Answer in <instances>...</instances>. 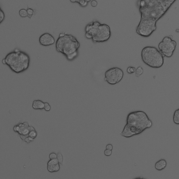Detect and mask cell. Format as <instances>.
Masks as SVG:
<instances>
[{"mask_svg":"<svg viewBox=\"0 0 179 179\" xmlns=\"http://www.w3.org/2000/svg\"><path fill=\"white\" fill-rule=\"evenodd\" d=\"M176 0H140L141 19L136 28L137 34L150 36L157 29V23Z\"/></svg>","mask_w":179,"mask_h":179,"instance_id":"1","label":"cell"},{"mask_svg":"<svg viewBox=\"0 0 179 179\" xmlns=\"http://www.w3.org/2000/svg\"><path fill=\"white\" fill-rule=\"evenodd\" d=\"M152 122L147 115L142 111L133 112L127 117V124L121 134L129 138L139 134L152 126Z\"/></svg>","mask_w":179,"mask_h":179,"instance_id":"2","label":"cell"},{"mask_svg":"<svg viewBox=\"0 0 179 179\" xmlns=\"http://www.w3.org/2000/svg\"><path fill=\"white\" fill-rule=\"evenodd\" d=\"M55 45L57 52L62 54L70 61L77 57L80 43L73 35L62 32L59 35Z\"/></svg>","mask_w":179,"mask_h":179,"instance_id":"3","label":"cell"},{"mask_svg":"<svg viewBox=\"0 0 179 179\" xmlns=\"http://www.w3.org/2000/svg\"><path fill=\"white\" fill-rule=\"evenodd\" d=\"M6 65L14 72L19 74L24 72L29 68L30 57L23 51L18 49L7 54L4 58Z\"/></svg>","mask_w":179,"mask_h":179,"instance_id":"4","label":"cell"},{"mask_svg":"<svg viewBox=\"0 0 179 179\" xmlns=\"http://www.w3.org/2000/svg\"><path fill=\"white\" fill-rule=\"evenodd\" d=\"M85 30L86 37L97 42H106L111 37V29L109 26L101 24L98 22L90 23L86 26Z\"/></svg>","mask_w":179,"mask_h":179,"instance_id":"5","label":"cell"},{"mask_svg":"<svg viewBox=\"0 0 179 179\" xmlns=\"http://www.w3.org/2000/svg\"><path fill=\"white\" fill-rule=\"evenodd\" d=\"M141 55L143 62L150 67L158 68L163 65L164 57L160 51L155 47H144L142 50Z\"/></svg>","mask_w":179,"mask_h":179,"instance_id":"6","label":"cell"},{"mask_svg":"<svg viewBox=\"0 0 179 179\" xmlns=\"http://www.w3.org/2000/svg\"><path fill=\"white\" fill-rule=\"evenodd\" d=\"M177 43L170 36L165 37L158 44V47L163 57L170 58L173 55Z\"/></svg>","mask_w":179,"mask_h":179,"instance_id":"7","label":"cell"},{"mask_svg":"<svg viewBox=\"0 0 179 179\" xmlns=\"http://www.w3.org/2000/svg\"><path fill=\"white\" fill-rule=\"evenodd\" d=\"M105 81L111 85H115L121 82L124 76L123 71L117 67H114L107 70L105 74Z\"/></svg>","mask_w":179,"mask_h":179,"instance_id":"8","label":"cell"},{"mask_svg":"<svg viewBox=\"0 0 179 179\" xmlns=\"http://www.w3.org/2000/svg\"><path fill=\"white\" fill-rule=\"evenodd\" d=\"M15 131L19 133L20 137L23 140H24L26 137H29V133L30 131V126L27 122L20 124L14 128Z\"/></svg>","mask_w":179,"mask_h":179,"instance_id":"9","label":"cell"},{"mask_svg":"<svg viewBox=\"0 0 179 179\" xmlns=\"http://www.w3.org/2000/svg\"><path fill=\"white\" fill-rule=\"evenodd\" d=\"M39 42L40 45L44 46H48L54 44L55 39L50 33H46L40 37Z\"/></svg>","mask_w":179,"mask_h":179,"instance_id":"10","label":"cell"},{"mask_svg":"<svg viewBox=\"0 0 179 179\" xmlns=\"http://www.w3.org/2000/svg\"><path fill=\"white\" fill-rule=\"evenodd\" d=\"M60 169V165L57 159L50 160L47 164V169L49 172H57Z\"/></svg>","mask_w":179,"mask_h":179,"instance_id":"11","label":"cell"},{"mask_svg":"<svg viewBox=\"0 0 179 179\" xmlns=\"http://www.w3.org/2000/svg\"><path fill=\"white\" fill-rule=\"evenodd\" d=\"M167 163L165 159H161L156 162L155 167L156 169L158 171H161L165 169L167 166Z\"/></svg>","mask_w":179,"mask_h":179,"instance_id":"12","label":"cell"},{"mask_svg":"<svg viewBox=\"0 0 179 179\" xmlns=\"http://www.w3.org/2000/svg\"><path fill=\"white\" fill-rule=\"evenodd\" d=\"M45 103L39 100H34L33 102L32 107L35 109H44Z\"/></svg>","mask_w":179,"mask_h":179,"instance_id":"13","label":"cell"},{"mask_svg":"<svg viewBox=\"0 0 179 179\" xmlns=\"http://www.w3.org/2000/svg\"><path fill=\"white\" fill-rule=\"evenodd\" d=\"M91 0H70L71 2L73 3L77 2L82 6L85 7L87 6L88 3Z\"/></svg>","mask_w":179,"mask_h":179,"instance_id":"14","label":"cell"},{"mask_svg":"<svg viewBox=\"0 0 179 179\" xmlns=\"http://www.w3.org/2000/svg\"><path fill=\"white\" fill-rule=\"evenodd\" d=\"M173 121L175 124L179 125V109L176 110L174 113Z\"/></svg>","mask_w":179,"mask_h":179,"instance_id":"15","label":"cell"},{"mask_svg":"<svg viewBox=\"0 0 179 179\" xmlns=\"http://www.w3.org/2000/svg\"><path fill=\"white\" fill-rule=\"evenodd\" d=\"M37 135V133L34 128L32 126H30V131L29 133V136L34 139L36 137Z\"/></svg>","mask_w":179,"mask_h":179,"instance_id":"16","label":"cell"},{"mask_svg":"<svg viewBox=\"0 0 179 179\" xmlns=\"http://www.w3.org/2000/svg\"><path fill=\"white\" fill-rule=\"evenodd\" d=\"M143 72H144V70L141 66H139L135 71V76L137 77H139L140 75H142Z\"/></svg>","mask_w":179,"mask_h":179,"instance_id":"17","label":"cell"},{"mask_svg":"<svg viewBox=\"0 0 179 179\" xmlns=\"http://www.w3.org/2000/svg\"><path fill=\"white\" fill-rule=\"evenodd\" d=\"M27 11L28 14V17L31 19L32 16L35 13L34 10H33L31 8H30L29 6H27Z\"/></svg>","mask_w":179,"mask_h":179,"instance_id":"18","label":"cell"},{"mask_svg":"<svg viewBox=\"0 0 179 179\" xmlns=\"http://www.w3.org/2000/svg\"><path fill=\"white\" fill-rule=\"evenodd\" d=\"M19 14L20 17L25 18L28 16L27 10L25 9H22L19 11Z\"/></svg>","mask_w":179,"mask_h":179,"instance_id":"19","label":"cell"},{"mask_svg":"<svg viewBox=\"0 0 179 179\" xmlns=\"http://www.w3.org/2000/svg\"><path fill=\"white\" fill-rule=\"evenodd\" d=\"M57 159L59 163L61 165H63V157L62 154L60 153H58L57 154Z\"/></svg>","mask_w":179,"mask_h":179,"instance_id":"20","label":"cell"},{"mask_svg":"<svg viewBox=\"0 0 179 179\" xmlns=\"http://www.w3.org/2000/svg\"><path fill=\"white\" fill-rule=\"evenodd\" d=\"M136 71V69L132 66H129L127 69V72L129 74H132L134 73Z\"/></svg>","mask_w":179,"mask_h":179,"instance_id":"21","label":"cell"},{"mask_svg":"<svg viewBox=\"0 0 179 179\" xmlns=\"http://www.w3.org/2000/svg\"><path fill=\"white\" fill-rule=\"evenodd\" d=\"M5 18V14L1 8L0 10V23H2V22L3 21Z\"/></svg>","mask_w":179,"mask_h":179,"instance_id":"22","label":"cell"},{"mask_svg":"<svg viewBox=\"0 0 179 179\" xmlns=\"http://www.w3.org/2000/svg\"><path fill=\"white\" fill-rule=\"evenodd\" d=\"M44 109L46 111H49L50 110L51 107L49 103L47 102L45 103Z\"/></svg>","mask_w":179,"mask_h":179,"instance_id":"23","label":"cell"},{"mask_svg":"<svg viewBox=\"0 0 179 179\" xmlns=\"http://www.w3.org/2000/svg\"><path fill=\"white\" fill-rule=\"evenodd\" d=\"M57 157V155L55 153H51L50 155V160L56 159Z\"/></svg>","mask_w":179,"mask_h":179,"instance_id":"24","label":"cell"},{"mask_svg":"<svg viewBox=\"0 0 179 179\" xmlns=\"http://www.w3.org/2000/svg\"><path fill=\"white\" fill-rule=\"evenodd\" d=\"M112 150H109L106 149L104 151V154L106 156H110L112 154Z\"/></svg>","mask_w":179,"mask_h":179,"instance_id":"25","label":"cell"},{"mask_svg":"<svg viewBox=\"0 0 179 179\" xmlns=\"http://www.w3.org/2000/svg\"><path fill=\"white\" fill-rule=\"evenodd\" d=\"M33 140H34V139L29 136L26 138L24 140L27 143H30V142L33 141Z\"/></svg>","mask_w":179,"mask_h":179,"instance_id":"26","label":"cell"},{"mask_svg":"<svg viewBox=\"0 0 179 179\" xmlns=\"http://www.w3.org/2000/svg\"><path fill=\"white\" fill-rule=\"evenodd\" d=\"M97 2L95 1V0H93V1H92L91 2V6L93 7H96L97 6Z\"/></svg>","mask_w":179,"mask_h":179,"instance_id":"27","label":"cell"},{"mask_svg":"<svg viewBox=\"0 0 179 179\" xmlns=\"http://www.w3.org/2000/svg\"><path fill=\"white\" fill-rule=\"evenodd\" d=\"M106 149L108 150H112L113 149V146L110 144L107 145L106 146Z\"/></svg>","mask_w":179,"mask_h":179,"instance_id":"28","label":"cell"},{"mask_svg":"<svg viewBox=\"0 0 179 179\" xmlns=\"http://www.w3.org/2000/svg\"><path fill=\"white\" fill-rule=\"evenodd\" d=\"M2 63H3V64H6V60H5L4 58V59L2 60Z\"/></svg>","mask_w":179,"mask_h":179,"instance_id":"29","label":"cell"}]
</instances>
